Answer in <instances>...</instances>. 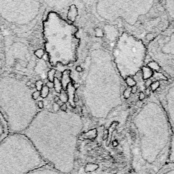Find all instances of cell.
I'll return each instance as SVG.
<instances>
[{
  "instance_id": "obj_30",
  "label": "cell",
  "mask_w": 174,
  "mask_h": 174,
  "mask_svg": "<svg viewBox=\"0 0 174 174\" xmlns=\"http://www.w3.org/2000/svg\"><path fill=\"white\" fill-rule=\"evenodd\" d=\"M59 99L61 102L63 103V104H65V102L68 101V97L65 94H61V95L59 96Z\"/></svg>"
},
{
  "instance_id": "obj_28",
  "label": "cell",
  "mask_w": 174,
  "mask_h": 174,
  "mask_svg": "<svg viewBox=\"0 0 174 174\" xmlns=\"http://www.w3.org/2000/svg\"><path fill=\"white\" fill-rule=\"evenodd\" d=\"M36 105H37V107L39 110H44V103L43 101H42V100L38 101V102H36Z\"/></svg>"
},
{
  "instance_id": "obj_36",
  "label": "cell",
  "mask_w": 174,
  "mask_h": 174,
  "mask_svg": "<svg viewBox=\"0 0 174 174\" xmlns=\"http://www.w3.org/2000/svg\"><path fill=\"white\" fill-rule=\"evenodd\" d=\"M76 71H77L78 72H82V71H83V69L80 65H78L76 68Z\"/></svg>"
},
{
  "instance_id": "obj_13",
  "label": "cell",
  "mask_w": 174,
  "mask_h": 174,
  "mask_svg": "<svg viewBox=\"0 0 174 174\" xmlns=\"http://www.w3.org/2000/svg\"><path fill=\"white\" fill-rule=\"evenodd\" d=\"M27 174H63L54 169L49 165H46L43 167L33 170Z\"/></svg>"
},
{
  "instance_id": "obj_9",
  "label": "cell",
  "mask_w": 174,
  "mask_h": 174,
  "mask_svg": "<svg viewBox=\"0 0 174 174\" xmlns=\"http://www.w3.org/2000/svg\"><path fill=\"white\" fill-rule=\"evenodd\" d=\"M147 55L144 42L123 31L116 40L112 58L123 80L135 76L142 69Z\"/></svg>"
},
{
  "instance_id": "obj_19",
  "label": "cell",
  "mask_w": 174,
  "mask_h": 174,
  "mask_svg": "<svg viewBox=\"0 0 174 174\" xmlns=\"http://www.w3.org/2000/svg\"><path fill=\"white\" fill-rule=\"evenodd\" d=\"M143 76L144 79H148L152 75V70H150L148 67H143Z\"/></svg>"
},
{
  "instance_id": "obj_37",
  "label": "cell",
  "mask_w": 174,
  "mask_h": 174,
  "mask_svg": "<svg viewBox=\"0 0 174 174\" xmlns=\"http://www.w3.org/2000/svg\"><path fill=\"white\" fill-rule=\"evenodd\" d=\"M137 88L135 86L131 87V93H135L137 91Z\"/></svg>"
},
{
  "instance_id": "obj_35",
  "label": "cell",
  "mask_w": 174,
  "mask_h": 174,
  "mask_svg": "<svg viewBox=\"0 0 174 174\" xmlns=\"http://www.w3.org/2000/svg\"><path fill=\"white\" fill-rule=\"evenodd\" d=\"M145 95L143 93H140V94H139V99L140 101H142L143 100H145Z\"/></svg>"
},
{
  "instance_id": "obj_31",
  "label": "cell",
  "mask_w": 174,
  "mask_h": 174,
  "mask_svg": "<svg viewBox=\"0 0 174 174\" xmlns=\"http://www.w3.org/2000/svg\"><path fill=\"white\" fill-rule=\"evenodd\" d=\"M52 108L54 110L53 112H58L60 110V106L56 103H54L53 105H52Z\"/></svg>"
},
{
  "instance_id": "obj_34",
  "label": "cell",
  "mask_w": 174,
  "mask_h": 174,
  "mask_svg": "<svg viewBox=\"0 0 174 174\" xmlns=\"http://www.w3.org/2000/svg\"><path fill=\"white\" fill-rule=\"evenodd\" d=\"M32 84H33V82H32L31 80H27V81H26V82H25V85H26V86H27L28 88H31V86Z\"/></svg>"
},
{
  "instance_id": "obj_17",
  "label": "cell",
  "mask_w": 174,
  "mask_h": 174,
  "mask_svg": "<svg viewBox=\"0 0 174 174\" xmlns=\"http://www.w3.org/2000/svg\"><path fill=\"white\" fill-rule=\"evenodd\" d=\"M157 174H174V163L168 162Z\"/></svg>"
},
{
  "instance_id": "obj_26",
  "label": "cell",
  "mask_w": 174,
  "mask_h": 174,
  "mask_svg": "<svg viewBox=\"0 0 174 174\" xmlns=\"http://www.w3.org/2000/svg\"><path fill=\"white\" fill-rule=\"evenodd\" d=\"M127 81V84H128V86H134L135 84H136V82H135V81L133 80V78H131V77H129V78H127L126 80Z\"/></svg>"
},
{
  "instance_id": "obj_20",
  "label": "cell",
  "mask_w": 174,
  "mask_h": 174,
  "mask_svg": "<svg viewBox=\"0 0 174 174\" xmlns=\"http://www.w3.org/2000/svg\"><path fill=\"white\" fill-rule=\"evenodd\" d=\"M56 75V70L53 68L50 69L47 73V79L49 82H53L54 78H55Z\"/></svg>"
},
{
  "instance_id": "obj_11",
  "label": "cell",
  "mask_w": 174,
  "mask_h": 174,
  "mask_svg": "<svg viewBox=\"0 0 174 174\" xmlns=\"http://www.w3.org/2000/svg\"><path fill=\"white\" fill-rule=\"evenodd\" d=\"M154 93L165 111L172 132L174 133V80L170 82L161 81L159 87Z\"/></svg>"
},
{
  "instance_id": "obj_7",
  "label": "cell",
  "mask_w": 174,
  "mask_h": 174,
  "mask_svg": "<svg viewBox=\"0 0 174 174\" xmlns=\"http://www.w3.org/2000/svg\"><path fill=\"white\" fill-rule=\"evenodd\" d=\"M46 165L23 133L10 134L0 143V174H27Z\"/></svg>"
},
{
  "instance_id": "obj_22",
  "label": "cell",
  "mask_w": 174,
  "mask_h": 174,
  "mask_svg": "<svg viewBox=\"0 0 174 174\" xmlns=\"http://www.w3.org/2000/svg\"><path fill=\"white\" fill-rule=\"evenodd\" d=\"M50 93V88L46 86V85H44L43 87H42V90H40V97L43 99H46Z\"/></svg>"
},
{
  "instance_id": "obj_38",
  "label": "cell",
  "mask_w": 174,
  "mask_h": 174,
  "mask_svg": "<svg viewBox=\"0 0 174 174\" xmlns=\"http://www.w3.org/2000/svg\"><path fill=\"white\" fill-rule=\"evenodd\" d=\"M145 95H147L148 96H149V95H150V90L149 89V88H147L146 90H145V93H144Z\"/></svg>"
},
{
  "instance_id": "obj_8",
  "label": "cell",
  "mask_w": 174,
  "mask_h": 174,
  "mask_svg": "<svg viewBox=\"0 0 174 174\" xmlns=\"http://www.w3.org/2000/svg\"><path fill=\"white\" fill-rule=\"evenodd\" d=\"M3 36L5 72L13 73L25 80H38L35 74L38 59L34 55L36 49L31 42L8 34Z\"/></svg>"
},
{
  "instance_id": "obj_10",
  "label": "cell",
  "mask_w": 174,
  "mask_h": 174,
  "mask_svg": "<svg viewBox=\"0 0 174 174\" xmlns=\"http://www.w3.org/2000/svg\"><path fill=\"white\" fill-rule=\"evenodd\" d=\"M147 55L174 80V25H169L149 42Z\"/></svg>"
},
{
  "instance_id": "obj_2",
  "label": "cell",
  "mask_w": 174,
  "mask_h": 174,
  "mask_svg": "<svg viewBox=\"0 0 174 174\" xmlns=\"http://www.w3.org/2000/svg\"><path fill=\"white\" fill-rule=\"evenodd\" d=\"M82 120L76 113L38 111L23 134L48 165L63 174L74 169Z\"/></svg>"
},
{
  "instance_id": "obj_32",
  "label": "cell",
  "mask_w": 174,
  "mask_h": 174,
  "mask_svg": "<svg viewBox=\"0 0 174 174\" xmlns=\"http://www.w3.org/2000/svg\"><path fill=\"white\" fill-rule=\"evenodd\" d=\"M67 110H68V106H67L66 104H63L60 106V110L63 112H66Z\"/></svg>"
},
{
  "instance_id": "obj_33",
  "label": "cell",
  "mask_w": 174,
  "mask_h": 174,
  "mask_svg": "<svg viewBox=\"0 0 174 174\" xmlns=\"http://www.w3.org/2000/svg\"><path fill=\"white\" fill-rule=\"evenodd\" d=\"M46 86L48 87L49 88H54V83L53 82H46Z\"/></svg>"
},
{
  "instance_id": "obj_3",
  "label": "cell",
  "mask_w": 174,
  "mask_h": 174,
  "mask_svg": "<svg viewBox=\"0 0 174 174\" xmlns=\"http://www.w3.org/2000/svg\"><path fill=\"white\" fill-rule=\"evenodd\" d=\"M78 28L47 7L42 23L43 49L50 67L72 66L78 58Z\"/></svg>"
},
{
  "instance_id": "obj_24",
  "label": "cell",
  "mask_w": 174,
  "mask_h": 174,
  "mask_svg": "<svg viewBox=\"0 0 174 174\" xmlns=\"http://www.w3.org/2000/svg\"><path fill=\"white\" fill-rule=\"evenodd\" d=\"M35 90H38V91H40L42 90V87H43V81L41 80H36L35 82Z\"/></svg>"
},
{
  "instance_id": "obj_1",
  "label": "cell",
  "mask_w": 174,
  "mask_h": 174,
  "mask_svg": "<svg viewBox=\"0 0 174 174\" xmlns=\"http://www.w3.org/2000/svg\"><path fill=\"white\" fill-rule=\"evenodd\" d=\"M130 131L133 136L131 145L133 173L157 174L169 161L173 132L154 93L135 114Z\"/></svg>"
},
{
  "instance_id": "obj_21",
  "label": "cell",
  "mask_w": 174,
  "mask_h": 174,
  "mask_svg": "<svg viewBox=\"0 0 174 174\" xmlns=\"http://www.w3.org/2000/svg\"><path fill=\"white\" fill-rule=\"evenodd\" d=\"M45 52L43 48H38L34 50V55L38 59H42L44 57V56L45 55Z\"/></svg>"
},
{
  "instance_id": "obj_15",
  "label": "cell",
  "mask_w": 174,
  "mask_h": 174,
  "mask_svg": "<svg viewBox=\"0 0 174 174\" xmlns=\"http://www.w3.org/2000/svg\"><path fill=\"white\" fill-rule=\"evenodd\" d=\"M5 73L4 55H3V36L0 33V77Z\"/></svg>"
},
{
  "instance_id": "obj_16",
  "label": "cell",
  "mask_w": 174,
  "mask_h": 174,
  "mask_svg": "<svg viewBox=\"0 0 174 174\" xmlns=\"http://www.w3.org/2000/svg\"><path fill=\"white\" fill-rule=\"evenodd\" d=\"M163 3L167 16L174 21V1H165Z\"/></svg>"
},
{
  "instance_id": "obj_14",
  "label": "cell",
  "mask_w": 174,
  "mask_h": 174,
  "mask_svg": "<svg viewBox=\"0 0 174 174\" xmlns=\"http://www.w3.org/2000/svg\"><path fill=\"white\" fill-rule=\"evenodd\" d=\"M78 15V8L75 4H71L68 7V13H67L66 17L68 21L71 23H74L76 21V18Z\"/></svg>"
},
{
  "instance_id": "obj_18",
  "label": "cell",
  "mask_w": 174,
  "mask_h": 174,
  "mask_svg": "<svg viewBox=\"0 0 174 174\" xmlns=\"http://www.w3.org/2000/svg\"><path fill=\"white\" fill-rule=\"evenodd\" d=\"M53 83H54V90H55V92L60 94L61 93V90L63 88L61 82H60V80H58L56 77H55Z\"/></svg>"
},
{
  "instance_id": "obj_27",
  "label": "cell",
  "mask_w": 174,
  "mask_h": 174,
  "mask_svg": "<svg viewBox=\"0 0 174 174\" xmlns=\"http://www.w3.org/2000/svg\"><path fill=\"white\" fill-rule=\"evenodd\" d=\"M31 97H32V99L35 101H37L38 100V98L40 97V91H38V90H34L33 92V93L31 95Z\"/></svg>"
},
{
  "instance_id": "obj_4",
  "label": "cell",
  "mask_w": 174,
  "mask_h": 174,
  "mask_svg": "<svg viewBox=\"0 0 174 174\" xmlns=\"http://www.w3.org/2000/svg\"><path fill=\"white\" fill-rule=\"evenodd\" d=\"M26 81L13 73L5 72L0 77V112L10 134L23 133L40 111L31 97L35 90L26 86Z\"/></svg>"
},
{
  "instance_id": "obj_29",
  "label": "cell",
  "mask_w": 174,
  "mask_h": 174,
  "mask_svg": "<svg viewBox=\"0 0 174 174\" xmlns=\"http://www.w3.org/2000/svg\"><path fill=\"white\" fill-rule=\"evenodd\" d=\"M159 86H160V82H153L152 84H151V88H152V91L155 92L156 90H157V88H159Z\"/></svg>"
},
{
  "instance_id": "obj_12",
  "label": "cell",
  "mask_w": 174,
  "mask_h": 174,
  "mask_svg": "<svg viewBox=\"0 0 174 174\" xmlns=\"http://www.w3.org/2000/svg\"><path fill=\"white\" fill-rule=\"evenodd\" d=\"M10 135L8 125L6 120L4 116L0 112V143L4 140Z\"/></svg>"
},
{
  "instance_id": "obj_25",
  "label": "cell",
  "mask_w": 174,
  "mask_h": 174,
  "mask_svg": "<svg viewBox=\"0 0 174 174\" xmlns=\"http://www.w3.org/2000/svg\"><path fill=\"white\" fill-rule=\"evenodd\" d=\"M131 93V87H129L128 88H126L124 91H123L122 95L125 99H128L130 97V95Z\"/></svg>"
},
{
  "instance_id": "obj_5",
  "label": "cell",
  "mask_w": 174,
  "mask_h": 174,
  "mask_svg": "<svg viewBox=\"0 0 174 174\" xmlns=\"http://www.w3.org/2000/svg\"><path fill=\"white\" fill-rule=\"evenodd\" d=\"M47 6L44 1H0V33L42 44V23Z\"/></svg>"
},
{
  "instance_id": "obj_23",
  "label": "cell",
  "mask_w": 174,
  "mask_h": 174,
  "mask_svg": "<svg viewBox=\"0 0 174 174\" xmlns=\"http://www.w3.org/2000/svg\"><path fill=\"white\" fill-rule=\"evenodd\" d=\"M147 67H148V68L150 69V70H155V71H159V70H161V68H159V66L155 62H154V61H150L149 63L148 64V66Z\"/></svg>"
},
{
  "instance_id": "obj_6",
  "label": "cell",
  "mask_w": 174,
  "mask_h": 174,
  "mask_svg": "<svg viewBox=\"0 0 174 174\" xmlns=\"http://www.w3.org/2000/svg\"><path fill=\"white\" fill-rule=\"evenodd\" d=\"M102 52V49L100 48V59L99 61L100 63H98V71H95L93 65L90 61L91 65L88 68V78L85 88H84V90H85L84 96L85 95L86 105L88 108L87 110L89 112H90L92 116L97 118L104 119L106 118L111 110L118 106L122 101L120 100V80L112 82V80L120 79V75L118 74L114 76H112L118 72V71L116 70L109 76H106L115 65L111 69L110 72H108L106 70L109 66L106 65L104 70L101 71Z\"/></svg>"
}]
</instances>
